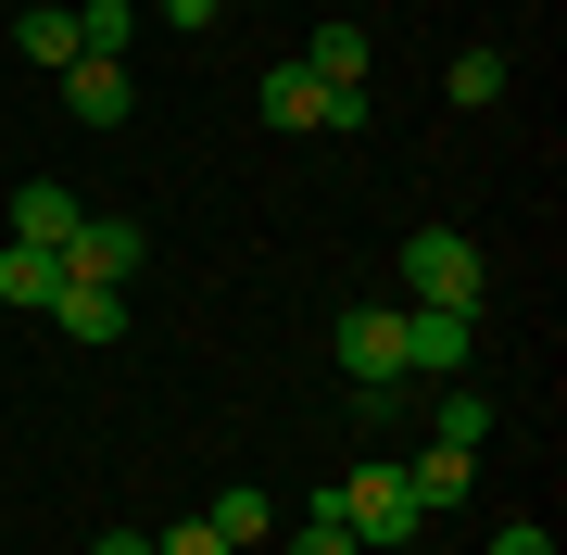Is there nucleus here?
I'll return each instance as SVG.
<instances>
[{"label": "nucleus", "mask_w": 567, "mask_h": 555, "mask_svg": "<svg viewBox=\"0 0 567 555\" xmlns=\"http://www.w3.org/2000/svg\"><path fill=\"white\" fill-rule=\"evenodd\" d=\"M328 517L353 531V555H379V543H416V493H404V467H379V454L328 480Z\"/></svg>", "instance_id": "obj_1"}, {"label": "nucleus", "mask_w": 567, "mask_h": 555, "mask_svg": "<svg viewBox=\"0 0 567 555\" xmlns=\"http://www.w3.org/2000/svg\"><path fill=\"white\" fill-rule=\"evenodd\" d=\"M442 89H454L466 114H492V102L517 89V63H505V51H454V76H442Z\"/></svg>", "instance_id": "obj_15"}, {"label": "nucleus", "mask_w": 567, "mask_h": 555, "mask_svg": "<svg viewBox=\"0 0 567 555\" xmlns=\"http://www.w3.org/2000/svg\"><path fill=\"white\" fill-rule=\"evenodd\" d=\"M290 555H353V531H341V517H328V493H316L303 517H290Z\"/></svg>", "instance_id": "obj_17"}, {"label": "nucleus", "mask_w": 567, "mask_h": 555, "mask_svg": "<svg viewBox=\"0 0 567 555\" xmlns=\"http://www.w3.org/2000/svg\"><path fill=\"white\" fill-rule=\"evenodd\" d=\"M203 517H215V543H227V555H252L265 531H278V505H265V493H252V480H240V493H215Z\"/></svg>", "instance_id": "obj_14"}, {"label": "nucleus", "mask_w": 567, "mask_h": 555, "mask_svg": "<svg viewBox=\"0 0 567 555\" xmlns=\"http://www.w3.org/2000/svg\"><path fill=\"white\" fill-rule=\"evenodd\" d=\"M152 555H227V543H215V517H177V531H164Z\"/></svg>", "instance_id": "obj_18"}, {"label": "nucleus", "mask_w": 567, "mask_h": 555, "mask_svg": "<svg viewBox=\"0 0 567 555\" xmlns=\"http://www.w3.org/2000/svg\"><path fill=\"white\" fill-rule=\"evenodd\" d=\"M492 555H555V531H543V517H505V531H492Z\"/></svg>", "instance_id": "obj_19"}, {"label": "nucleus", "mask_w": 567, "mask_h": 555, "mask_svg": "<svg viewBox=\"0 0 567 555\" xmlns=\"http://www.w3.org/2000/svg\"><path fill=\"white\" fill-rule=\"evenodd\" d=\"M341 379L365 391V404L404 391V304H341Z\"/></svg>", "instance_id": "obj_2"}, {"label": "nucleus", "mask_w": 567, "mask_h": 555, "mask_svg": "<svg viewBox=\"0 0 567 555\" xmlns=\"http://www.w3.org/2000/svg\"><path fill=\"white\" fill-rule=\"evenodd\" d=\"M13 51L39 63V76H63V63H76V13H63V0H39V13L13 25Z\"/></svg>", "instance_id": "obj_12"}, {"label": "nucleus", "mask_w": 567, "mask_h": 555, "mask_svg": "<svg viewBox=\"0 0 567 555\" xmlns=\"http://www.w3.org/2000/svg\"><path fill=\"white\" fill-rule=\"evenodd\" d=\"M63 114H76V126H126V114H140V76H126V63H63Z\"/></svg>", "instance_id": "obj_6"}, {"label": "nucleus", "mask_w": 567, "mask_h": 555, "mask_svg": "<svg viewBox=\"0 0 567 555\" xmlns=\"http://www.w3.org/2000/svg\"><path fill=\"white\" fill-rule=\"evenodd\" d=\"M51 329H63V341H126V290L63 278V290H51Z\"/></svg>", "instance_id": "obj_8"}, {"label": "nucleus", "mask_w": 567, "mask_h": 555, "mask_svg": "<svg viewBox=\"0 0 567 555\" xmlns=\"http://www.w3.org/2000/svg\"><path fill=\"white\" fill-rule=\"evenodd\" d=\"M404 290H416V304L480 316V240H466V227H416V240H404Z\"/></svg>", "instance_id": "obj_3"}, {"label": "nucleus", "mask_w": 567, "mask_h": 555, "mask_svg": "<svg viewBox=\"0 0 567 555\" xmlns=\"http://www.w3.org/2000/svg\"><path fill=\"white\" fill-rule=\"evenodd\" d=\"M76 215H89V203H76L63 177H25V189H13V240H39V253L76 240Z\"/></svg>", "instance_id": "obj_10"}, {"label": "nucleus", "mask_w": 567, "mask_h": 555, "mask_svg": "<svg viewBox=\"0 0 567 555\" xmlns=\"http://www.w3.org/2000/svg\"><path fill=\"white\" fill-rule=\"evenodd\" d=\"M303 76H328V89H365V25H341V13H328V25H316V51H303Z\"/></svg>", "instance_id": "obj_13"}, {"label": "nucleus", "mask_w": 567, "mask_h": 555, "mask_svg": "<svg viewBox=\"0 0 567 555\" xmlns=\"http://www.w3.org/2000/svg\"><path fill=\"white\" fill-rule=\"evenodd\" d=\"M404 493H416V517H454L466 493H480V454H454V442H429L416 467H404Z\"/></svg>", "instance_id": "obj_9"}, {"label": "nucleus", "mask_w": 567, "mask_h": 555, "mask_svg": "<svg viewBox=\"0 0 567 555\" xmlns=\"http://www.w3.org/2000/svg\"><path fill=\"white\" fill-rule=\"evenodd\" d=\"M51 290H63V253L0 240V304H13V316H51Z\"/></svg>", "instance_id": "obj_11"}, {"label": "nucleus", "mask_w": 567, "mask_h": 555, "mask_svg": "<svg viewBox=\"0 0 567 555\" xmlns=\"http://www.w3.org/2000/svg\"><path fill=\"white\" fill-rule=\"evenodd\" d=\"M227 13V0H164V25H215Z\"/></svg>", "instance_id": "obj_20"}, {"label": "nucleus", "mask_w": 567, "mask_h": 555, "mask_svg": "<svg viewBox=\"0 0 567 555\" xmlns=\"http://www.w3.org/2000/svg\"><path fill=\"white\" fill-rule=\"evenodd\" d=\"M63 278L126 290V278H140V215H76V240H63Z\"/></svg>", "instance_id": "obj_5"}, {"label": "nucleus", "mask_w": 567, "mask_h": 555, "mask_svg": "<svg viewBox=\"0 0 567 555\" xmlns=\"http://www.w3.org/2000/svg\"><path fill=\"white\" fill-rule=\"evenodd\" d=\"M442 442H454V454L492 442V391H480V379H442Z\"/></svg>", "instance_id": "obj_16"}, {"label": "nucleus", "mask_w": 567, "mask_h": 555, "mask_svg": "<svg viewBox=\"0 0 567 555\" xmlns=\"http://www.w3.org/2000/svg\"><path fill=\"white\" fill-rule=\"evenodd\" d=\"M466 367H480V316L404 304V379H466Z\"/></svg>", "instance_id": "obj_4"}, {"label": "nucleus", "mask_w": 567, "mask_h": 555, "mask_svg": "<svg viewBox=\"0 0 567 555\" xmlns=\"http://www.w3.org/2000/svg\"><path fill=\"white\" fill-rule=\"evenodd\" d=\"M89 555H152V531H102V543H89Z\"/></svg>", "instance_id": "obj_21"}, {"label": "nucleus", "mask_w": 567, "mask_h": 555, "mask_svg": "<svg viewBox=\"0 0 567 555\" xmlns=\"http://www.w3.org/2000/svg\"><path fill=\"white\" fill-rule=\"evenodd\" d=\"M265 126H290V140H328V76H303V63H278V76L252 89Z\"/></svg>", "instance_id": "obj_7"}]
</instances>
